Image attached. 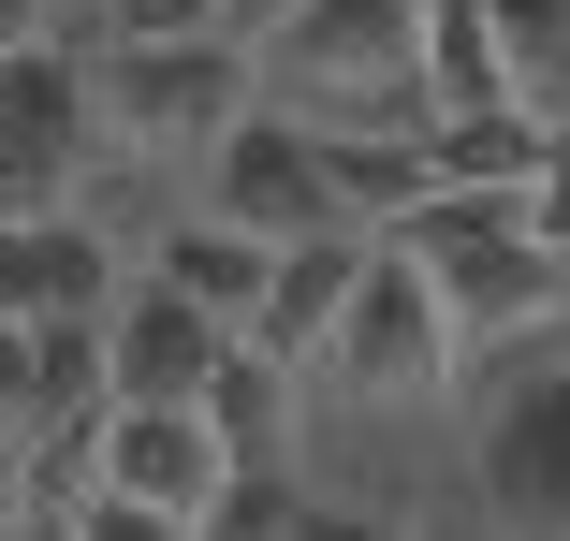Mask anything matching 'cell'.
Returning a JSON list of instances; mask_svg holds the SVG:
<instances>
[{
  "instance_id": "cell-1",
  "label": "cell",
  "mask_w": 570,
  "mask_h": 541,
  "mask_svg": "<svg viewBox=\"0 0 570 541\" xmlns=\"http://www.w3.org/2000/svg\"><path fill=\"white\" fill-rule=\"evenodd\" d=\"M264 102L307 132H439L424 88V0H307L264 45Z\"/></svg>"
},
{
  "instance_id": "cell-2",
  "label": "cell",
  "mask_w": 570,
  "mask_h": 541,
  "mask_svg": "<svg viewBox=\"0 0 570 541\" xmlns=\"http://www.w3.org/2000/svg\"><path fill=\"white\" fill-rule=\"evenodd\" d=\"M102 118H118L132 161H219V147L264 118V59L249 45H161V59H118V45H102Z\"/></svg>"
},
{
  "instance_id": "cell-3",
  "label": "cell",
  "mask_w": 570,
  "mask_h": 541,
  "mask_svg": "<svg viewBox=\"0 0 570 541\" xmlns=\"http://www.w3.org/2000/svg\"><path fill=\"white\" fill-rule=\"evenodd\" d=\"M88 147H102V73H73L59 45L0 59V205H16V220H59Z\"/></svg>"
},
{
  "instance_id": "cell-4",
  "label": "cell",
  "mask_w": 570,
  "mask_h": 541,
  "mask_svg": "<svg viewBox=\"0 0 570 541\" xmlns=\"http://www.w3.org/2000/svg\"><path fill=\"white\" fill-rule=\"evenodd\" d=\"M205 220H235V235H264V249H322V235H352V205H336L322 132L264 102V118L205 161Z\"/></svg>"
},
{
  "instance_id": "cell-5",
  "label": "cell",
  "mask_w": 570,
  "mask_h": 541,
  "mask_svg": "<svg viewBox=\"0 0 570 541\" xmlns=\"http://www.w3.org/2000/svg\"><path fill=\"white\" fill-rule=\"evenodd\" d=\"M336 381H352V395H439V381H469V337H453V307H439V278L410 249L366 264L352 337H336Z\"/></svg>"
},
{
  "instance_id": "cell-6",
  "label": "cell",
  "mask_w": 570,
  "mask_h": 541,
  "mask_svg": "<svg viewBox=\"0 0 570 541\" xmlns=\"http://www.w3.org/2000/svg\"><path fill=\"white\" fill-rule=\"evenodd\" d=\"M102 352H118V410H205V381L235 366V322H205L190 293L132 278L118 322H102Z\"/></svg>"
},
{
  "instance_id": "cell-7",
  "label": "cell",
  "mask_w": 570,
  "mask_h": 541,
  "mask_svg": "<svg viewBox=\"0 0 570 541\" xmlns=\"http://www.w3.org/2000/svg\"><path fill=\"white\" fill-rule=\"evenodd\" d=\"M102 498L205 527L219 498H235V454L205 440V410H102Z\"/></svg>"
},
{
  "instance_id": "cell-8",
  "label": "cell",
  "mask_w": 570,
  "mask_h": 541,
  "mask_svg": "<svg viewBox=\"0 0 570 541\" xmlns=\"http://www.w3.org/2000/svg\"><path fill=\"white\" fill-rule=\"evenodd\" d=\"M366 264H381V235H322V249H278V293H264V322H249V352H278V366H336Z\"/></svg>"
},
{
  "instance_id": "cell-9",
  "label": "cell",
  "mask_w": 570,
  "mask_h": 541,
  "mask_svg": "<svg viewBox=\"0 0 570 541\" xmlns=\"http://www.w3.org/2000/svg\"><path fill=\"white\" fill-rule=\"evenodd\" d=\"M293 424H307V366L235 337V366L205 381V440L235 454V483H293Z\"/></svg>"
},
{
  "instance_id": "cell-10",
  "label": "cell",
  "mask_w": 570,
  "mask_h": 541,
  "mask_svg": "<svg viewBox=\"0 0 570 541\" xmlns=\"http://www.w3.org/2000/svg\"><path fill=\"white\" fill-rule=\"evenodd\" d=\"M147 278H161V293H190L205 322H235V337H249L264 293H278V249H264V235H235V220H176V235L147 249Z\"/></svg>"
},
{
  "instance_id": "cell-11",
  "label": "cell",
  "mask_w": 570,
  "mask_h": 541,
  "mask_svg": "<svg viewBox=\"0 0 570 541\" xmlns=\"http://www.w3.org/2000/svg\"><path fill=\"white\" fill-rule=\"evenodd\" d=\"M424 88H439V118H527L498 0H424Z\"/></svg>"
},
{
  "instance_id": "cell-12",
  "label": "cell",
  "mask_w": 570,
  "mask_h": 541,
  "mask_svg": "<svg viewBox=\"0 0 570 541\" xmlns=\"http://www.w3.org/2000/svg\"><path fill=\"white\" fill-rule=\"evenodd\" d=\"M541 147H556L541 118H439L424 132L439 190H527V205H541Z\"/></svg>"
},
{
  "instance_id": "cell-13",
  "label": "cell",
  "mask_w": 570,
  "mask_h": 541,
  "mask_svg": "<svg viewBox=\"0 0 570 541\" xmlns=\"http://www.w3.org/2000/svg\"><path fill=\"white\" fill-rule=\"evenodd\" d=\"M498 45H512L527 118H541V132H570V0H498Z\"/></svg>"
},
{
  "instance_id": "cell-14",
  "label": "cell",
  "mask_w": 570,
  "mask_h": 541,
  "mask_svg": "<svg viewBox=\"0 0 570 541\" xmlns=\"http://www.w3.org/2000/svg\"><path fill=\"white\" fill-rule=\"evenodd\" d=\"M102 45L161 59V45H235V30H219V0H102Z\"/></svg>"
},
{
  "instance_id": "cell-15",
  "label": "cell",
  "mask_w": 570,
  "mask_h": 541,
  "mask_svg": "<svg viewBox=\"0 0 570 541\" xmlns=\"http://www.w3.org/2000/svg\"><path fill=\"white\" fill-rule=\"evenodd\" d=\"M205 541H307V512H293V483H235L205 512Z\"/></svg>"
},
{
  "instance_id": "cell-16",
  "label": "cell",
  "mask_w": 570,
  "mask_h": 541,
  "mask_svg": "<svg viewBox=\"0 0 570 541\" xmlns=\"http://www.w3.org/2000/svg\"><path fill=\"white\" fill-rule=\"evenodd\" d=\"M73 527H88V541H205V527H176V512H132V498H88Z\"/></svg>"
},
{
  "instance_id": "cell-17",
  "label": "cell",
  "mask_w": 570,
  "mask_h": 541,
  "mask_svg": "<svg viewBox=\"0 0 570 541\" xmlns=\"http://www.w3.org/2000/svg\"><path fill=\"white\" fill-rule=\"evenodd\" d=\"M541 249H556V264H570V132H556V147H541Z\"/></svg>"
},
{
  "instance_id": "cell-18",
  "label": "cell",
  "mask_w": 570,
  "mask_h": 541,
  "mask_svg": "<svg viewBox=\"0 0 570 541\" xmlns=\"http://www.w3.org/2000/svg\"><path fill=\"white\" fill-rule=\"evenodd\" d=\"M293 16H307V0H219V30H235V45H249V59H264V45H278V30H293Z\"/></svg>"
},
{
  "instance_id": "cell-19",
  "label": "cell",
  "mask_w": 570,
  "mask_h": 541,
  "mask_svg": "<svg viewBox=\"0 0 570 541\" xmlns=\"http://www.w3.org/2000/svg\"><path fill=\"white\" fill-rule=\"evenodd\" d=\"M45 45V0H0V59H30Z\"/></svg>"
},
{
  "instance_id": "cell-20",
  "label": "cell",
  "mask_w": 570,
  "mask_h": 541,
  "mask_svg": "<svg viewBox=\"0 0 570 541\" xmlns=\"http://www.w3.org/2000/svg\"><path fill=\"white\" fill-rule=\"evenodd\" d=\"M16 541H88V527H73V512H30V527H16Z\"/></svg>"
}]
</instances>
